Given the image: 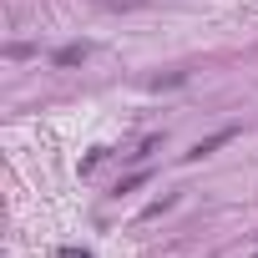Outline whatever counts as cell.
I'll return each instance as SVG.
<instances>
[{"label":"cell","mask_w":258,"mask_h":258,"mask_svg":"<svg viewBox=\"0 0 258 258\" xmlns=\"http://www.w3.org/2000/svg\"><path fill=\"white\" fill-rule=\"evenodd\" d=\"M91 6H101V11H137L142 0H91Z\"/></svg>","instance_id":"cell-3"},{"label":"cell","mask_w":258,"mask_h":258,"mask_svg":"<svg viewBox=\"0 0 258 258\" xmlns=\"http://www.w3.org/2000/svg\"><path fill=\"white\" fill-rule=\"evenodd\" d=\"M61 258H91V253H81V248H61Z\"/></svg>","instance_id":"cell-4"},{"label":"cell","mask_w":258,"mask_h":258,"mask_svg":"<svg viewBox=\"0 0 258 258\" xmlns=\"http://www.w3.org/2000/svg\"><path fill=\"white\" fill-rule=\"evenodd\" d=\"M233 137H238V126H223V132H213V137H203V142H198V147L187 152V162H203V157H213V152H218V147H228Z\"/></svg>","instance_id":"cell-1"},{"label":"cell","mask_w":258,"mask_h":258,"mask_svg":"<svg viewBox=\"0 0 258 258\" xmlns=\"http://www.w3.org/2000/svg\"><path fill=\"white\" fill-rule=\"evenodd\" d=\"M86 51L91 46H66V51H56V66H76V61H86Z\"/></svg>","instance_id":"cell-2"}]
</instances>
